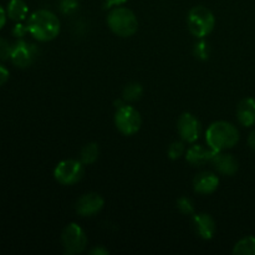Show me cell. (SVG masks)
<instances>
[{
  "label": "cell",
  "instance_id": "1",
  "mask_svg": "<svg viewBox=\"0 0 255 255\" xmlns=\"http://www.w3.org/2000/svg\"><path fill=\"white\" fill-rule=\"evenodd\" d=\"M27 30L34 39L39 41H51L60 32V20L49 10H37L27 20Z\"/></svg>",
  "mask_w": 255,
  "mask_h": 255
},
{
  "label": "cell",
  "instance_id": "2",
  "mask_svg": "<svg viewBox=\"0 0 255 255\" xmlns=\"http://www.w3.org/2000/svg\"><path fill=\"white\" fill-rule=\"evenodd\" d=\"M206 141L209 148L216 152L233 148L239 141V131L234 125L227 121H217L206 132Z\"/></svg>",
  "mask_w": 255,
  "mask_h": 255
},
{
  "label": "cell",
  "instance_id": "3",
  "mask_svg": "<svg viewBox=\"0 0 255 255\" xmlns=\"http://www.w3.org/2000/svg\"><path fill=\"white\" fill-rule=\"evenodd\" d=\"M107 24L115 34L121 37L132 36L138 29L136 15L132 10L125 6H116L112 9L107 16Z\"/></svg>",
  "mask_w": 255,
  "mask_h": 255
},
{
  "label": "cell",
  "instance_id": "4",
  "mask_svg": "<svg viewBox=\"0 0 255 255\" xmlns=\"http://www.w3.org/2000/svg\"><path fill=\"white\" fill-rule=\"evenodd\" d=\"M188 29L194 36L204 37L211 34L216 25V17L213 12L206 6H194L188 12L187 17Z\"/></svg>",
  "mask_w": 255,
  "mask_h": 255
},
{
  "label": "cell",
  "instance_id": "5",
  "mask_svg": "<svg viewBox=\"0 0 255 255\" xmlns=\"http://www.w3.org/2000/svg\"><path fill=\"white\" fill-rule=\"evenodd\" d=\"M115 125H116L117 129L121 132L122 134L126 136H131L138 132L141 128L142 120L141 115L128 105H124L120 109H116V114H115Z\"/></svg>",
  "mask_w": 255,
  "mask_h": 255
},
{
  "label": "cell",
  "instance_id": "6",
  "mask_svg": "<svg viewBox=\"0 0 255 255\" xmlns=\"http://www.w3.org/2000/svg\"><path fill=\"white\" fill-rule=\"evenodd\" d=\"M61 242L65 254L74 255L82 253L85 251L87 246V237L81 227L71 223L62 232Z\"/></svg>",
  "mask_w": 255,
  "mask_h": 255
},
{
  "label": "cell",
  "instance_id": "7",
  "mask_svg": "<svg viewBox=\"0 0 255 255\" xmlns=\"http://www.w3.org/2000/svg\"><path fill=\"white\" fill-rule=\"evenodd\" d=\"M84 163L76 159H65L60 162L54 171V177L60 184L71 186L84 177Z\"/></svg>",
  "mask_w": 255,
  "mask_h": 255
},
{
  "label": "cell",
  "instance_id": "8",
  "mask_svg": "<svg viewBox=\"0 0 255 255\" xmlns=\"http://www.w3.org/2000/svg\"><path fill=\"white\" fill-rule=\"evenodd\" d=\"M37 54H39V50L35 45L29 44L24 40H20L16 44L12 45L10 60H11L15 66L25 69V67H29L35 61Z\"/></svg>",
  "mask_w": 255,
  "mask_h": 255
},
{
  "label": "cell",
  "instance_id": "9",
  "mask_svg": "<svg viewBox=\"0 0 255 255\" xmlns=\"http://www.w3.org/2000/svg\"><path fill=\"white\" fill-rule=\"evenodd\" d=\"M178 132L184 142L193 143L201 134V124L192 114H183L178 120Z\"/></svg>",
  "mask_w": 255,
  "mask_h": 255
},
{
  "label": "cell",
  "instance_id": "10",
  "mask_svg": "<svg viewBox=\"0 0 255 255\" xmlns=\"http://www.w3.org/2000/svg\"><path fill=\"white\" fill-rule=\"evenodd\" d=\"M105 201L99 193H87L76 202V212L81 217H92L104 208Z\"/></svg>",
  "mask_w": 255,
  "mask_h": 255
},
{
  "label": "cell",
  "instance_id": "11",
  "mask_svg": "<svg viewBox=\"0 0 255 255\" xmlns=\"http://www.w3.org/2000/svg\"><path fill=\"white\" fill-rule=\"evenodd\" d=\"M211 162L214 168L224 176H233L238 171V161L232 154L223 153V151L217 152Z\"/></svg>",
  "mask_w": 255,
  "mask_h": 255
},
{
  "label": "cell",
  "instance_id": "12",
  "mask_svg": "<svg viewBox=\"0 0 255 255\" xmlns=\"http://www.w3.org/2000/svg\"><path fill=\"white\" fill-rule=\"evenodd\" d=\"M219 178L212 172H202L197 174L193 181V188L197 193L211 194L218 188Z\"/></svg>",
  "mask_w": 255,
  "mask_h": 255
},
{
  "label": "cell",
  "instance_id": "13",
  "mask_svg": "<svg viewBox=\"0 0 255 255\" xmlns=\"http://www.w3.org/2000/svg\"><path fill=\"white\" fill-rule=\"evenodd\" d=\"M193 227L196 233L203 239H212L216 233V222L207 213L194 214Z\"/></svg>",
  "mask_w": 255,
  "mask_h": 255
},
{
  "label": "cell",
  "instance_id": "14",
  "mask_svg": "<svg viewBox=\"0 0 255 255\" xmlns=\"http://www.w3.org/2000/svg\"><path fill=\"white\" fill-rule=\"evenodd\" d=\"M237 116L243 126L251 127L255 125V100L251 97L242 100L237 107Z\"/></svg>",
  "mask_w": 255,
  "mask_h": 255
},
{
  "label": "cell",
  "instance_id": "15",
  "mask_svg": "<svg viewBox=\"0 0 255 255\" xmlns=\"http://www.w3.org/2000/svg\"><path fill=\"white\" fill-rule=\"evenodd\" d=\"M217 152L213 149L204 148L203 146H199V144H193L191 148H188L186 153V159L187 162H189L193 166H201L204 164L206 162L211 161L213 158V156Z\"/></svg>",
  "mask_w": 255,
  "mask_h": 255
},
{
  "label": "cell",
  "instance_id": "16",
  "mask_svg": "<svg viewBox=\"0 0 255 255\" xmlns=\"http://www.w3.org/2000/svg\"><path fill=\"white\" fill-rule=\"evenodd\" d=\"M27 12H29V6L24 0H10L6 7V14L9 19L12 21L20 22L26 19Z\"/></svg>",
  "mask_w": 255,
  "mask_h": 255
},
{
  "label": "cell",
  "instance_id": "17",
  "mask_svg": "<svg viewBox=\"0 0 255 255\" xmlns=\"http://www.w3.org/2000/svg\"><path fill=\"white\" fill-rule=\"evenodd\" d=\"M233 254L236 255H255V237H244L234 246Z\"/></svg>",
  "mask_w": 255,
  "mask_h": 255
},
{
  "label": "cell",
  "instance_id": "18",
  "mask_svg": "<svg viewBox=\"0 0 255 255\" xmlns=\"http://www.w3.org/2000/svg\"><path fill=\"white\" fill-rule=\"evenodd\" d=\"M97 158H99V146H97V143H95V142L87 143L86 146L81 149L80 161L84 164L95 163Z\"/></svg>",
  "mask_w": 255,
  "mask_h": 255
},
{
  "label": "cell",
  "instance_id": "19",
  "mask_svg": "<svg viewBox=\"0 0 255 255\" xmlns=\"http://www.w3.org/2000/svg\"><path fill=\"white\" fill-rule=\"evenodd\" d=\"M142 94H143V89H142L141 84H138V82H131V84H128L124 89L122 96H124L125 101L134 102L141 99Z\"/></svg>",
  "mask_w": 255,
  "mask_h": 255
},
{
  "label": "cell",
  "instance_id": "20",
  "mask_svg": "<svg viewBox=\"0 0 255 255\" xmlns=\"http://www.w3.org/2000/svg\"><path fill=\"white\" fill-rule=\"evenodd\" d=\"M177 207H178V209L181 211V213L183 214H188V216H191V214L194 213L193 202H192L189 198H187V197H181V198L177 201Z\"/></svg>",
  "mask_w": 255,
  "mask_h": 255
},
{
  "label": "cell",
  "instance_id": "21",
  "mask_svg": "<svg viewBox=\"0 0 255 255\" xmlns=\"http://www.w3.org/2000/svg\"><path fill=\"white\" fill-rule=\"evenodd\" d=\"M79 9L77 0H60V10L62 14L70 15Z\"/></svg>",
  "mask_w": 255,
  "mask_h": 255
},
{
  "label": "cell",
  "instance_id": "22",
  "mask_svg": "<svg viewBox=\"0 0 255 255\" xmlns=\"http://www.w3.org/2000/svg\"><path fill=\"white\" fill-rule=\"evenodd\" d=\"M12 51V45L4 37H0V61H6L10 59Z\"/></svg>",
  "mask_w": 255,
  "mask_h": 255
},
{
  "label": "cell",
  "instance_id": "23",
  "mask_svg": "<svg viewBox=\"0 0 255 255\" xmlns=\"http://www.w3.org/2000/svg\"><path fill=\"white\" fill-rule=\"evenodd\" d=\"M209 54H211V50H209V45L207 42L201 41L196 44V46H194V55L198 59L207 60L209 57Z\"/></svg>",
  "mask_w": 255,
  "mask_h": 255
},
{
  "label": "cell",
  "instance_id": "24",
  "mask_svg": "<svg viewBox=\"0 0 255 255\" xmlns=\"http://www.w3.org/2000/svg\"><path fill=\"white\" fill-rule=\"evenodd\" d=\"M184 153V144L182 142H173L168 148V157L171 159L181 158L182 154Z\"/></svg>",
  "mask_w": 255,
  "mask_h": 255
},
{
  "label": "cell",
  "instance_id": "25",
  "mask_svg": "<svg viewBox=\"0 0 255 255\" xmlns=\"http://www.w3.org/2000/svg\"><path fill=\"white\" fill-rule=\"evenodd\" d=\"M26 32H29V30H27V25H22L21 21L17 22V24L12 27V35L16 37L25 36Z\"/></svg>",
  "mask_w": 255,
  "mask_h": 255
},
{
  "label": "cell",
  "instance_id": "26",
  "mask_svg": "<svg viewBox=\"0 0 255 255\" xmlns=\"http://www.w3.org/2000/svg\"><path fill=\"white\" fill-rule=\"evenodd\" d=\"M9 70L2 66V65H0V86H2L9 80Z\"/></svg>",
  "mask_w": 255,
  "mask_h": 255
},
{
  "label": "cell",
  "instance_id": "27",
  "mask_svg": "<svg viewBox=\"0 0 255 255\" xmlns=\"http://www.w3.org/2000/svg\"><path fill=\"white\" fill-rule=\"evenodd\" d=\"M127 0H105V6L106 7H112V6H121L122 4H125Z\"/></svg>",
  "mask_w": 255,
  "mask_h": 255
},
{
  "label": "cell",
  "instance_id": "28",
  "mask_svg": "<svg viewBox=\"0 0 255 255\" xmlns=\"http://www.w3.org/2000/svg\"><path fill=\"white\" fill-rule=\"evenodd\" d=\"M90 254H92V255H106V254H109V251H107V249H105L104 247H96V248H94V249H91V251H90Z\"/></svg>",
  "mask_w": 255,
  "mask_h": 255
},
{
  "label": "cell",
  "instance_id": "29",
  "mask_svg": "<svg viewBox=\"0 0 255 255\" xmlns=\"http://www.w3.org/2000/svg\"><path fill=\"white\" fill-rule=\"evenodd\" d=\"M6 16H7L6 11H5V10L2 9L1 5H0V30L4 27L5 22H6Z\"/></svg>",
  "mask_w": 255,
  "mask_h": 255
},
{
  "label": "cell",
  "instance_id": "30",
  "mask_svg": "<svg viewBox=\"0 0 255 255\" xmlns=\"http://www.w3.org/2000/svg\"><path fill=\"white\" fill-rule=\"evenodd\" d=\"M248 146L251 147L253 151H255V129L253 132H251V134H249L248 137Z\"/></svg>",
  "mask_w": 255,
  "mask_h": 255
}]
</instances>
